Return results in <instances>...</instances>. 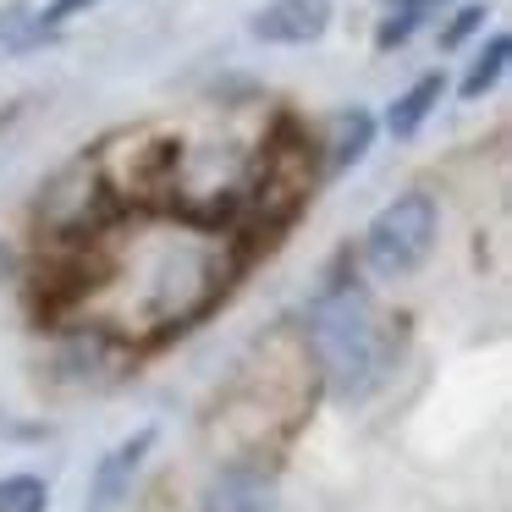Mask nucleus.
Returning <instances> with one entry per match:
<instances>
[{
    "label": "nucleus",
    "mask_w": 512,
    "mask_h": 512,
    "mask_svg": "<svg viewBox=\"0 0 512 512\" xmlns=\"http://www.w3.org/2000/svg\"><path fill=\"white\" fill-rule=\"evenodd\" d=\"M303 347L336 402H364L397 369L402 325L380 309L364 281H331L303 309Z\"/></svg>",
    "instance_id": "1"
},
{
    "label": "nucleus",
    "mask_w": 512,
    "mask_h": 512,
    "mask_svg": "<svg viewBox=\"0 0 512 512\" xmlns=\"http://www.w3.org/2000/svg\"><path fill=\"white\" fill-rule=\"evenodd\" d=\"M226 276H232V248L215 243L210 232L177 226V232L149 237L144 254L133 259V320H127V331L160 336L199 320L226 292Z\"/></svg>",
    "instance_id": "2"
},
{
    "label": "nucleus",
    "mask_w": 512,
    "mask_h": 512,
    "mask_svg": "<svg viewBox=\"0 0 512 512\" xmlns=\"http://www.w3.org/2000/svg\"><path fill=\"white\" fill-rule=\"evenodd\" d=\"M435 237H441V204L424 188H408L386 204V210L369 221L364 232V265L380 281H402L435 254Z\"/></svg>",
    "instance_id": "3"
},
{
    "label": "nucleus",
    "mask_w": 512,
    "mask_h": 512,
    "mask_svg": "<svg viewBox=\"0 0 512 512\" xmlns=\"http://www.w3.org/2000/svg\"><path fill=\"white\" fill-rule=\"evenodd\" d=\"M314 144L298 133H281L276 144H265V155H259V177L254 188H248V210H254V221L265 226V232H276V226H287L292 215L309 204L314 193Z\"/></svg>",
    "instance_id": "4"
},
{
    "label": "nucleus",
    "mask_w": 512,
    "mask_h": 512,
    "mask_svg": "<svg viewBox=\"0 0 512 512\" xmlns=\"http://www.w3.org/2000/svg\"><path fill=\"white\" fill-rule=\"evenodd\" d=\"M276 501H281L276 468L265 457H237V463L210 474V485L199 496V512H276Z\"/></svg>",
    "instance_id": "5"
},
{
    "label": "nucleus",
    "mask_w": 512,
    "mask_h": 512,
    "mask_svg": "<svg viewBox=\"0 0 512 512\" xmlns=\"http://www.w3.org/2000/svg\"><path fill=\"white\" fill-rule=\"evenodd\" d=\"M155 424H144L138 435H127V441H116L111 452L94 463V474H89V501L83 507L89 512H116L127 496H133V479H138V468H144V457L155 452Z\"/></svg>",
    "instance_id": "6"
},
{
    "label": "nucleus",
    "mask_w": 512,
    "mask_h": 512,
    "mask_svg": "<svg viewBox=\"0 0 512 512\" xmlns=\"http://www.w3.org/2000/svg\"><path fill=\"white\" fill-rule=\"evenodd\" d=\"M325 28H331V0H270L254 12V39L287 50L325 39Z\"/></svg>",
    "instance_id": "7"
},
{
    "label": "nucleus",
    "mask_w": 512,
    "mask_h": 512,
    "mask_svg": "<svg viewBox=\"0 0 512 512\" xmlns=\"http://www.w3.org/2000/svg\"><path fill=\"white\" fill-rule=\"evenodd\" d=\"M369 144H375V116L364 111V105H347V111L331 116V138H325V171H347L358 166V160L369 155Z\"/></svg>",
    "instance_id": "8"
},
{
    "label": "nucleus",
    "mask_w": 512,
    "mask_h": 512,
    "mask_svg": "<svg viewBox=\"0 0 512 512\" xmlns=\"http://www.w3.org/2000/svg\"><path fill=\"white\" fill-rule=\"evenodd\" d=\"M446 100V78L441 72H424L413 89H402L397 100H391V111H386V133L391 138H419V127L435 116V105Z\"/></svg>",
    "instance_id": "9"
},
{
    "label": "nucleus",
    "mask_w": 512,
    "mask_h": 512,
    "mask_svg": "<svg viewBox=\"0 0 512 512\" xmlns=\"http://www.w3.org/2000/svg\"><path fill=\"white\" fill-rule=\"evenodd\" d=\"M507 56H512V39H507V34H490L485 50L468 61V72H463V83H457V94H463V100H485V94L496 89L501 78H507Z\"/></svg>",
    "instance_id": "10"
},
{
    "label": "nucleus",
    "mask_w": 512,
    "mask_h": 512,
    "mask_svg": "<svg viewBox=\"0 0 512 512\" xmlns=\"http://www.w3.org/2000/svg\"><path fill=\"white\" fill-rule=\"evenodd\" d=\"M0 512H50V485L39 474H6L0 479Z\"/></svg>",
    "instance_id": "11"
},
{
    "label": "nucleus",
    "mask_w": 512,
    "mask_h": 512,
    "mask_svg": "<svg viewBox=\"0 0 512 512\" xmlns=\"http://www.w3.org/2000/svg\"><path fill=\"white\" fill-rule=\"evenodd\" d=\"M485 6H463V12H452V17H446V28H441V50H457V45H463V39H474L479 34V28H485Z\"/></svg>",
    "instance_id": "12"
},
{
    "label": "nucleus",
    "mask_w": 512,
    "mask_h": 512,
    "mask_svg": "<svg viewBox=\"0 0 512 512\" xmlns=\"http://www.w3.org/2000/svg\"><path fill=\"white\" fill-rule=\"evenodd\" d=\"M419 28H424L419 17H408V12H386V17H380V28H375V45H380V50H402L413 34H419Z\"/></svg>",
    "instance_id": "13"
},
{
    "label": "nucleus",
    "mask_w": 512,
    "mask_h": 512,
    "mask_svg": "<svg viewBox=\"0 0 512 512\" xmlns=\"http://www.w3.org/2000/svg\"><path fill=\"white\" fill-rule=\"evenodd\" d=\"M89 6H100V0H50L45 12H39V28H45V34H56L61 23H72V17H83Z\"/></svg>",
    "instance_id": "14"
},
{
    "label": "nucleus",
    "mask_w": 512,
    "mask_h": 512,
    "mask_svg": "<svg viewBox=\"0 0 512 512\" xmlns=\"http://www.w3.org/2000/svg\"><path fill=\"white\" fill-rule=\"evenodd\" d=\"M435 6H441V0H386V12H408V17H419V23L435 12Z\"/></svg>",
    "instance_id": "15"
}]
</instances>
